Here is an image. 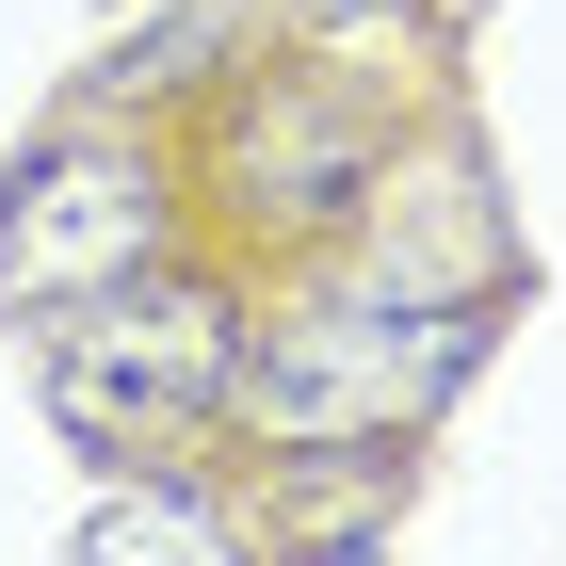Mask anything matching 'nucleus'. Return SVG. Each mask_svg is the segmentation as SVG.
<instances>
[{
    "label": "nucleus",
    "instance_id": "f257e3e1",
    "mask_svg": "<svg viewBox=\"0 0 566 566\" xmlns=\"http://www.w3.org/2000/svg\"><path fill=\"white\" fill-rule=\"evenodd\" d=\"M485 356V307H405V292H324V307H275L243 340V421L275 453H389L453 373Z\"/></svg>",
    "mask_w": 566,
    "mask_h": 566
},
{
    "label": "nucleus",
    "instance_id": "f03ea898",
    "mask_svg": "<svg viewBox=\"0 0 566 566\" xmlns=\"http://www.w3.org/2000/svg\"><path fill=\"white\" fill-rule=\"evenodd\" d=\"M243 389V324L195 275H114V292L49 307V405L82 437H178Z\"/></svg>",
    "mask_w": 566,
    "mask_h": 566
},
{
    "label": "nucleus",
    "instance_id": "7ed1b4c3",
    "mask_svg": "<svg viewBox=\"0 0 566 566\" xmlns=\"http://www.w3.org/2000/svg\"><path fill=\"white\" fill-rule=\"evenodd\" d=\"M146 260H163V178L130 146H49L0 195V307H82Z\"/></svg>",
    "mask_w": 566,
    "mask_h": 566
},
{
    "label": "nucleus",
    "instance_id": "20e7f679",
    "mask_svg": "<svg viewBox=\"0 0 566 566\" xmlns=\"http://www.w3.org/2000/svg\"><path fill=\"white\" fill-rule=\"evenodd\" d=\"M243 178H275V211H307V227H324V211H356V195H373V130L275 82L260 114H243Z\"/></svg>",
    "mask_w": 566,
    "mask_h": 566
},
{
    "label": "nucleus",
    "instance_id": "39448f33",
    "mask_svg": "<svg viewBox=\"0 0 566 566\" xmlns=\"http://www.w3.org/2000/svg\"><path fill=\"white\" fill-rule=\"evenodd\" d=\"M82 551H227V518H211V502H178V485H130V502H97V518H82Z\"/></svg>",
    "mask_w": 566,
    "mask_h": 566
}]
</instances>
